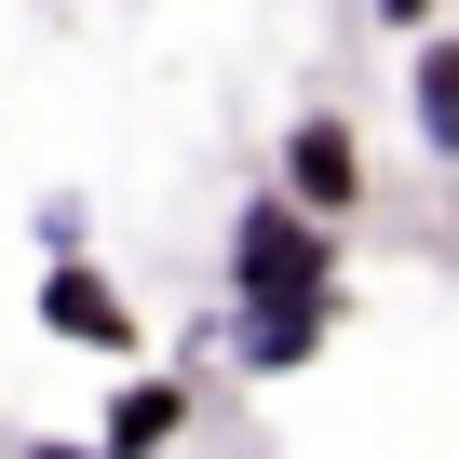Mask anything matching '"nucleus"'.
I'll list each match as a JSON object with an SVG mask.
<instances>
[{
  "instance_id": "nucleus-6",
  "label": "nucleus",
  "mask_w": 459,
  "mask_h": 459,
  "mask_svg": "<svg viewBox=\"0 0 459 459\" xmlns=\"http://www.w3.org/2000/svg\"><path fill=\"white\" fill-rule=\"evenodd\" d=\"M405 108H419V149H432V162H459V41H419Z\"/></svg>"
},
{
  "instance_id": "nucleus-1",
  "label": "nucleus",
  "mask_w": 459,
  "mask_h": 459,
  "mask_svg": "<svg viewBox=\"0 0 459 459\" xmlns=\"http://www.w3.org/2000/svg\"><path fill=\"white\" fill-rule=\"evenodd\" d=\"M244 298H338V216H311L298 189H257L230 216V311Z\"/></svg>"
},
{
  "instance_id": "nucleus-5",
  "label": "nucleus",
  "mask_w": 459,
  "mask_h": 459,
  "mask_svg": "<svg viewBox=\"0 0 459 459\" xmlns=\"http://www.w3.org/2000/svg\"><path fill=\"white\" fill-rule=\"evenodd\" d=\"M95 432H108L122 459H149V446H176V432H189V378H122Z\"/></svg>"
},
{
  "instance_id": "nucleus-3",
  "label": "nucleus",
  "mask_w": 459,
  "mask_h": 459,
  "mask_svg": "<svg viewBox=\"0 0 459 459\" xmlns=\"http://www.w3.org/2000/svg\"><path fill=\"white\" fill-rule=\"evenodd\" d=\"M284 189H298L311 216H351V203H365V135H351L338 108H311V122L284 135Z\"/></svg>"
},
{
  "instance_id": "nucleus-7",
  "label": "nucleus",
  "mask_w": 459,
  "mask_h": 459,
  "mask_svg": "<svg viewBox=\"0 0 459 459\" xmlns=\"http://www.w3.org/2000/svg\"><path fill=\"white\" fill-rule=\"evenodd\" d=\"M365 14H378V28H419V14H432V0H365Z\"/></svg>"
},
{
  "instance_id": "nucleus-2",
  "label": "nucleus",
  "mask_w": 459,
  "mask_h": 459,
  "mask_svg": "<svg viewBox=\"0 0 459 459\" xmlns=\"http://www.w3.org/2000/svg\"><path fill=\"white\" fill-rule=\"evenodd\" d=\"M338 311H351V284H338V298H244L230 351H244V378H298V365L338 338Z\"/></svg>"
},
{
  "instance_id": "nucleus-4",
  "label": "nucleus",
  "mask_w": 459,
  "mask_h": 459,
  "mask_svg": "<svg viewBox=\"0 0 459 459\" xmlns=\"http://www.w3.org/2000/svg\"><path fill=\"white\" fill-rule=\"evenodd\" d=\"M41 325H55V338H82V351H135V311L108 298V271H95V257H41Z\"/></svg>"
}]
</instances>
